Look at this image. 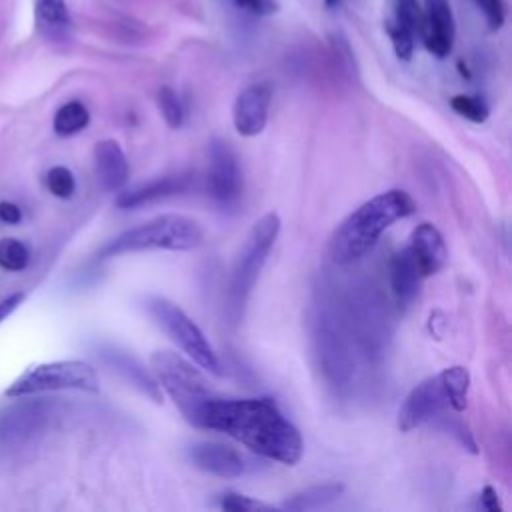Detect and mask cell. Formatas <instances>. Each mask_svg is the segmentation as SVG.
I'll return each instance as SVG.
<instances>
[{
    "instance_id": "5",
    "label": "cell",
    "mask_w": 512,
    "mask_h": 512,
    "mask_svg": "<svg viewBox=\"0 0 512 512\" xmlns=\"http://www.w3.org/2000/svg\"><path fill=\"white\" fill-rule=\"evenodd\" d=\"M152 374L160 388L170 396L180 414L194 426L204 402L214 396L204 376L190 362L170 350H158L150 356Z\"/></svg>"
},
{
    "instance_id": "16",
    "label": "cell",
    "mask_w": 512,
    "mask_h": 512,
    "mask_svg": "<svg viewBox=\"0 0 512 512\" xmlns=\"http://www.w3.org/2000/svg\"><path fill=\"white\" fill-rule=\"evenodd\" d=\"M192 180H194L192 174H168V176L150 180L146 184L120 192V196L116 198V206L128 210V208H138L142 204H148L166 196L182 194L192 186Z\"/></svg>"
},
{
    "instance_id": "35",
    "label": "cell",
    "mask_w": 512,
    "mask_h": 512,
    "mask_svg": "<svg viewBox=\"0 0 512 512\" xmlns=\"http://www.w3.org/2000/svg\"><path fill=\"white\" fill-rule=\"evenodd\" d=\"M24 300V294H12V296H8V298H4L2 302H0V322L8 316V314H12L16 308H18V304Z\"/></svg>"
},
{
    "instance_id": "4",
    "label": "cell",
    "mask_w": 512,
    "mask_h": 512,
    "mask_svg": "<svg viewBox=\"0 0 512 512\" xmlns=\"http://www.w3.org/2000/svg\"><path fill=\"white\" fill-rule=\"evenodd\" d=\"M280 232V218L276 212L264 214L248 232L246 242L232 266L228 292H226V316L232 324H238L248 302V296L260 276L262 266Z\"/></svg>"
},
{
    "instance_id": "2",
    "label": "cell",
    "mask_w": 512,
    "mask_h": 512,
    "mask_svg": "<svg viewBox=\"0 0 512 512\" xmlns=\"http://www.w3.org/2000/svg\"><path fill=\"white\" fill-rule=\"evenodd\" d=\"M416 210L412 196L400 188L386 190L348 214L330 238V256L336 264H350L368 254L384 230Z\"/></svg>"
},
{
    "instance_id": "28",
    "label": "cell",
    "mask_w": 512,
    "mask_h": 512,
    "mask_svg": "<svg viewBox=\"0 0 512 512\" xmlns=\"http://www.w3.org/2000/svg\"><path fill=\"white\" fill-rule=\"evenodd\" d=\"M46 186L56 198H70L76 190V180L66 166H54L46 174Z\"/></svg>"
},
{
    "instance_id": "26",
    "label": "cell",
    "mask_w": 512,
    "mask_h": 512,
    "mask_svg": "<svg viewBox=\"0 0 512 512\" xmlns=\"http://www.w3.org/2000/svg\"><path fill=\"white\" fill-rule=\"evenodd\" d=\"M158 106H160V112H162V116H164V120L170 128H180L182 126L184 108L180 104L178 94L170 86H162L158 90Z\"/></svg>"
},
{
    "instance_id": "6",
    "label": "cell",
    "mask_w": 512,
    "mask_h": 512,
    "mask_svg": "<svg viewBox=\"0 0 512 512\" xmlns=\"http://www.w3.org/2000/svg\"><path fill=\"white\" fill-rule=\"evenodd\" d=\"M144 308L148 316L206 372L222 376V366L202 330L190 316L164 296H146Z\"/></svg>"
},
{
    "instance_id": "17",
    "label": "cell",
    "mask_w": 512,
    "mask_h": 512,
    "mask_svg": "<svg viewBox=\"0 0 512 512\" xmlns=\"http://www.w3.org/2000/svg\"><path fill=\"white\" fill-rule=\"evenodd\" d=\"M100 358L108 366H112L124 380H128L136 390H140L144 396H148L154 402L162 400L160 386H158L154 374L150 370H146L138 358H134L132 354L118 350L114 346H104L100 350Z\"/></svg>"
},
{
    "instance_id": "23",
    "label": "cell",
    "mask_w": 512,
    "mask_h": 512,
    "mask_svg": "<svg viewBox=\"0 0 512 512\" xmlns=\"http://www.w3.org/2000/svg\"><path fill=\"white\" fill-rule=\"evenodd\" d=\"M88 122H90L88 108L82 102L72 100L58 108V112L54 114L52 126L58 136H72V134H78L80 130H84L88 126Z\"/></svg>"
},
{
    "instance_id": "15",
    "label": "cell",
    "mask_w": 512,
    "mask_h": 512,
    "mask_svg": "<svg viewBox=\"0 0 512 512\" xmlns=\"http://www.w3.org/2000/svg\"><path fill=\"white\" fill-rule=\"evenodd\" d=\"M388 278H390V288H392L396 304L400 308L410 306V302L416 298V294L420 290L424 276H422L420 266L408 246L390 258Z\"/></svg>"
},
{
    "instance_id": "19",
    "label": "cell",
    "mask_w": 512,
    "mask_h": 512,
    "mask_svg": "<svg viewBox=\"0 0 512 512\" xmlns=\"http://www.w3.org/2000/svg\"><path fill=\"white\" fill-rule=\"evenodd\" d=\"M94 166L100 186L108 192L120 190L128 180V160L120 144L112 138L100 140L94 148Z\"/></svg>"
},
{
    "instance_id": "12",
    "label": "cell",
    "mask_w": 512,
    "mask_h": 512,
    "mask_svg": "<svg viewBox=\"0 0 512 512\" xmlns=\"http://www.w3.org/2000/svg\"><path fill=\"white\" fill-rule=\"evenodd\" d=\"M272 90L268 84H252L244 88L232 106V122L238 134L256 136L264 130L268 120V108Z\"/></svg>"
},
{
    "instance_id": "1",
    "label": "cell",
    "mask_w": 512,
    "mask_h": 512,
    "mask_svg": "<svg viewBox=\"0 0 512 512\" xmlns=\"http://www.w3.org/2000/svg\"><path fill=\"white\" fill-rule=\"evenodd\" d=\"M194 426L224 432L252 452L288 466L296 464L304 452L298 428L272 398L210 396L200 408Z\"/></svg>"
},
{
    "instance_id": "27",
    "label": "cell",
    "mask_w": 512,
    "mask_h": 512,
    "mask_svg": "<svg viewBox=\"0 0 512 512\" xmlns=\"http://www.w3.org/2000/svg\"><path fill=\"white\" fill-rule=\"evenodd\" d=\"M386 32L390 36V42H392V48H394V54L400 58V60H410L412 58V52H414V34L404 28L400 22H396L394 18L386 22Z\"/></svg>"
},
{
    "instance_id": "9",
    "label": "cell",
    "mask_w": 512,
    "mask_h": 512,
    "mask_svg": "<svg viewBox=\"0 0 512 512\" xmlns=\"http://www.w3.org/2000/svg\"><path fill=\"white\" fill-rule=\"evenodd\" d=\"M208 190L222 208H236L242 196V172L236 154L224 140H212L208 152Z\"/></svg>"
},
{
    "instance_id": "29",
    "label": "cell",
    "mask_w": 512,
    "mask_h": 512,
    "mask_svg": "<svg viewBox=\"0 0 512 512\" xmlns=\"http://www.w3.org/2000/svg\"><path fill=\"white\" fill-rule=\"evenodd\" d=\"M396 16L394 20L400 22L404 28H408L414 36L420 34L422 26V6L418 0H394Z\"/></svg>"
},
{
    "instance_id": "32",
    "label": "cell",
    "mask_w": 512,
    "mask_h": 512,
    "mask_svg": "<svg viewBox=\"0 0 512 512\" xmlns=\"http://www.w3.org/2000/svg\"><path fill=\"white\" fill-rule=\"evenodd\" d=\"M478 508L486 510V512H500L502 506L498 502V494L492 486H484L482 492H480V502H478Z\"/></svg>"
},
{
    "instance_id": "13",
    "label": "cell",
    "mask_w": 512,
    "mask_h": 512,
    "mask_svg": "<svg viewBox=\"0 0 512 512\" xmlns=\"http://www.w3.org/2000/svg\"><path fill=\"white\" fill-rule=\"evenodd\" d=\"M190 460L196 468L220 478H238L246 470L244 456L220 442H196L190 446Z\"/></svg>"
},
{
    "instance_id": "34",
    "label": "cell",
    "mask_w": 512,
    "mask_h": 512,
    "mask_svg": "<svg viewBox=\"0 0 512 512\" xmlns=\"http://www.w3.org/2000/svg\"><path fill=\"white\" fill-rule=\"evenodd\" d=\"M236 4L254 14H266V12L274 10V4L270 0H236Z\"/></svg>"
},
{
    "instance_id": "31",
    "label": "cell",
    "mask_w": 512,
    "mask_h": 512,
    "mask_svg": "<svg viewBox=\"0 0 512 512\" xmlns=\"http://www.w3.org/2000/svg\"><path fill=\"white\" fill-rule=\"evenodd\" d=\"M474 4L484 14V18L492 30H498L504 24L502 0H474Z\"/></svg>"
},
{
    "instance_id": "21",
    "label": "cell",
    "mask_w": 512,
    "mask_h": 512,
    "mask_svg": "<svg viewBox=\"0 0 512 512\" xmlns=\"http://www.w3.org/2000/svg\"><path fill=\"white\" fill-rule=\"evenodd\" d=\"M36 22L50 40H62L70 30L66 0H36Z\"/></svg>"
},
{
    "instance_id": "24",
    "label": "cell",
    "mask_w": 512,
    "mask_h": 512,
    "mask_svg": "<svg viewBox=\"0 0 512 512\" xmlns=\"http://www.w3.org/2000/svg\"><path fill=\"white\" fill-rule=\"evenodd\" d=\"M30 260V250L24 242L14 238L0 240V266L6 270H24Z\"/></svg>"
},
{
    "instance_id": "18",
    "label": "cell",
    "mask_w": 512,
    "mask_h": 512,
    "mask_svg": "<svg viewBox=\"0 0 512 512\" xmlns=\"http://www.w3.org/2000/svg\"><path fill=\"white\" fill-rule=\"evenodd\" d=\"M408 248L414 254L424 278L436 274L444 266L448 256L442 234L430 222H422L412 230Z\"/></svg>"
},
{
    "instance_id": "22",
    "label": "cell",
    "mask_w": 512,
    "mask_h": 512,
    "mask_svg": "<svg viewBox=\"0 0 512 512\" xmlns=\"http://www.w3.org/2000/svg\"><path fill=\"white\" fill-rule=\"evenodd\" d=\"M442 386L448 398V404L456 412H464L468 406V390H470V372L464 366H450L440 372Z\"/></svg>"
},
{
    "instance_id": "3",
    "label": "cell",
    "mask_w": 512,
    "mask_h": 512,
    "mask_svg": "<svg viewBox=\"0 0 512 512\" xmlns=\"http://www.w3.org/2000/svg\"><path fill=\"white\" fill-rule=\"evenodd\" d=\"M202 240L204 232L194 218L182 214H164L124 230L98 252V258L146 250H194L202 244Z\"/></svg>"
},
{
    "instance_id": "7",
    "label": "cell",
    "mask_w": 512,
    "mask_h": 512,
    "mask_svg": "<svg viewBox=\"0 0 512 512\" xmlns=\"http://www.w3.org/2000/svg\"><path fill=\"white\" fill-rule=\"evenodd\" d=\"M50 390H84L98 392L96 370L82 360H58L32 366L22 376H18L8 388L6 396H30Z\"/></svg>"
},
{
    "instance_id": "36",
    "label": "cell",
    "mask_w": 512,
    "mask_h": 512,
    "mask_svg": "<svg viewBox=\"0 0 512 512\" xmlns=\"http://www.w3.org/2000/svg\"><path fill=\"white\" fill-rule=\"evenodd\" d=\"M340 0H324V4L330 8V6H336Z\"/></svg>"
},
{
    "instance_id": "14",
    "label": "cell",
    "mask_w": 512,
    "mask_h": 512,
    "mask_svg": "<svg viewBox=\"0 0 512 512\" xmlns=\"http://www.w3.org/2000/svg\"><path fill=\"white\" fill-rule=\"evenodd\" d=\"M316 340H318V356L322 360V368L330 378V382L334 386L346 384L350 378L352 364H350V354L342 334L332 324L322 322V326L318 328Z\"/></svg>"
},
{
    "instance_id": "33",
    "label": "cell",
    "mask_w": 512,
    "mask_h": 512,
    "mask_svg": "<svg viewBox=\"0 0 512 512\" xmlns=\"http://www.w3.org/2000/svg\"><path fill=\"white\" fill-rule=\"evenodd\" d=\"M0 220L6 224H18L22 220V212L12 202H0Z\"/></svg>"
},
{
    "instance_id": "11",
    "label": "cell",
    "mask_w": 512,
    "mask_h": 512,
    "mask_svg": "<svg viewBox=\"0 0 512 512\" xmlns=\"http://www.w3.org/2000/svg\"><path fill=\"white\" fill-rule=\"evenodd\" d=\"M454 16L450 0H424L420 38L430 54L444 58L452 52L454 44Z\"/></svg>"
},
{
    "instance_id": "25",
    "label": "cell",
    "mask_w": 512,
    "mask_h": 512,
    "mask_svg": "<svg viewBox=\"0 0 512 512\" xmlns=\"http://www.w3.org/2000/svg\"><path fill=\"white\" fill-rule=\"evenodd\" d=\"M450 106L456 114H460V116H464V118H468L470 122H476V124H480L488 118V106L478 96L456 94V96H452Z\"/></svg>"
},
{
    "instance_id": "8",
    "label": "cell",
    "mask_w": 512,
    "mask_h": 512,
    "mask_svg": "<svg viewBox=\"0 0 512 512\" xmlns=\"http://www.w3.org/2000/svg\"><path fill=\"white\" fill-rule=\"evenodd\" d=\"M50 402H20L0 412V450L14 452L34 442L46 428Z\"/></svg>"
},
{
    "instance_id": "20",
    "label": "cell",
    "mask_w": 512,
    "mask_h": 512,
    "mask_svg": "<svg viewBox=\"0 0 512 512\" xmlns=\"http://www.w3.org/2000/svg\"><path fill=\"white\" fill-rule=\"evenodd\" d=\"M344 484L342 482H324L310 488H304L302 492H296L290 496L280 508L292 510V512H308V510H320L330 506L338 496H342Z\"/></svg>"
},
{
    "instance_id": "30",
    "label": "cell",
    "mask_w": 512,
    "mask_h": 512,
    "mask_svg": "<svg viewBox=\"0 0 512 512\" xmlns=\"http://www.w3.org/2000/svg\"><path fill=\"white\" fill-rule=\"evenodd\" d=\"M220 508L230 512H256V510H272L270 504H264L260 500H254L250 496L238 494V492H224L220 496Z\"/></svg>"
},
{
    "instance_id": "10",
    "label": "cell",
    "mask_w": 512,
    "mask_h": 512,
    "mask_svg": "<svg viewBox=\"0 0 512 512\" xmlns=\"http://www.w3.org/2000/svg\"><path fill=\"white\" fill-rule=\"evenodd\" d=\"M448 406L450 404H448L440 374L428 376L410 390L404 404L400 406L398 428L402 432H410V430L438 418Z\"/></svg>"
}]
</instances>
